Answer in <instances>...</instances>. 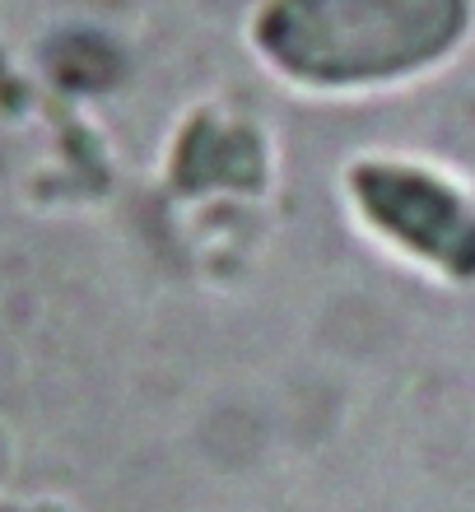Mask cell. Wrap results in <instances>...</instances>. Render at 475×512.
Segmentation results:
<instances>
[{
    "instance_id": "1",
    "label": "cell",
    "mask_w": 475,
    "mask_h": 512,
    "mask_svg": "<svg viewBox=\"0 0 475 512\" xmlns=\"http://www.w3.org/2000/svg\"><path fill=\"white\" fill-rule=\"evenodd\" d=\"M466 0H275L261 47L303 80H378L448 52Z\"/></svg>"
}]
</instances>
